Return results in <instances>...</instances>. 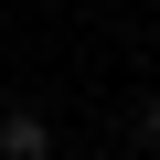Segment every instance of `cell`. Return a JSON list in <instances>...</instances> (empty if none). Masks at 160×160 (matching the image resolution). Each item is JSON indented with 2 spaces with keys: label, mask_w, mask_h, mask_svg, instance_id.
<instances>
[{
  "label": "cell",
  "mask_w": 160,
  "mask_h": 160,
  "mask_svg": "<svg viewBox=\"0 0 160 160\" xmlns=\"http://www.w3.org/2000/svg\"><path fill=\"white\" fill-rule=\"evenodd\" d=\"M0 160H53V118L11 96V107H0Z\"/></svg>",
  "instance_id": "6da1fadb"
},
{
  "label": "cell",
  "mask_w": 160,
  "mask_h": 160,
  "mask_svg": "<svg viewBox=\"0 0 160 160\" xmlns=\"http://www.w3.org/2000/svg\"><path fill=\"white\" fill-rule=\"evenodd\" d=\"M128 139H139V149H149V160H160V86H149V96H139V107H128Z\"/></svg>",
  "instance_id": "7a4b0ae2"
}]
</instances>
